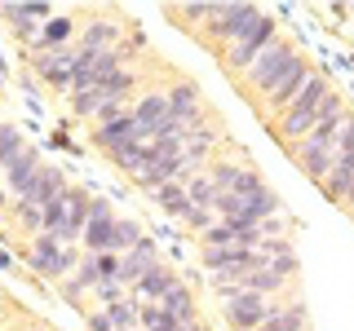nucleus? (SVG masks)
Here are the masks:
<instances>
[{
  "mask_svg": "<svg viewBox=\"0 0 354 331\" xmlns=\"http://www.w3.org/2000/svg\"><path fill=\"white\" fill-rule=\"evenodd\" d=\"M142 239H147V234H142V225H138V221H124V217H120V225H115V243H120V257H124V252H133V248H138Z\"/></svg>",
  "mask_w": 354,
  "mask_h": 331,
  "instance_id": "nucleus-29",
  "label": "nucleus"
},
{
  "mask_svg": "<svg viewBox=\"0 0 354 331\" xmlns=\"http://www.w3.org/2000/svg\"><path fill=\"white\" fill-rule=\"evenodd\" d=\"M62 203H66V221H62L58 230H53V239L71 248L75 239H84V225H88V208H93V194L80 190V185H66Z\"/></svg>",
  "mask_w": 354,
  "mask_h": 331,
  "instance_id": "nucleus-8",
  "label": "nucleus"
},
{
  "mask_svg": "<svg viewBox=\"0 0 354 331\" xmlns=\"http://www.w3.org/2000/svg\"><path fill=\"white\" fill-rule=\"evenodd\" d=\"M266 252L261 248H221V252H204V270L208 274H252L266 270Z\"/></svg>",
  "mask_w": 354,
  "mask_h": 331,
  "instance_id": "nucleus-7",
  "label": "nucleus"
},
{
  "mask_svg": "<svg viewBox=\"0 0 354 331\" xmlns=\"http://www.w3.org/2000/svg\"><path fill=\"white\" fill-rule=\"evenodd\" d=\"M14 217H18V225L27 230L31 239H36V234H44V212H40L36 203H31V199H18V203H14Z\"/></svg>",
  "mask_w": 354,
  "mask_h": 331,
  "instance_id": "nucleus-27",
  "label": "nucleus"
},
{
  "mask_svg": "<svg viewBox=\"0 0 354 331\" xmlns=\"http://www.w3.org/2000/svg\"><path fill=\"white\" fill-rule=\"evenodd\" d=\"M142 331H182V323H173L160 305H142Z\"/></svg>",
  "mask_w": 354,
  "mask_h": 331,
  "instance_id": "nucleus-28",
  "label": "nucleus"
},
{
  "mask_svg": "<svg viewBox=\"0 0 354 331\" xmlns=\"http://www.w3.org/2000/svg\"><path fill=\"white\" fill-rule=\"evenodd\" d=\"M257 18H261V9L257 5H213V18H208V40H217V44H235L243 40L252 27H257Z\"/></svg>",
  "mask_w": 354,
  "mask_h": 331,
  "instance_id": "nucleus-3",
  "label": "nucleus"
},
{
  "mask_svg": "<svg viewBox=\"0 0 354 331\" xmlns=\"http://www.w3.org/2000/svg\"><path fill=\"white\" fill-rule=\"evenodd\" d=\"M155 203H160V212H164V217H177V221H186V212H191V194H186V185H182V181L160 185V190H155Z\"/></svg>",
  "mask_w": 354,
  "mask_h": 331,
  "instance_id": "nucleus-21",
  "label": "nucleus"
},
{
  "mask_svg": "<svg viewBox=\"0 0 354 331\" xmlns=\"http://www.w3.org/2000/svg\"><path fill=\"white\" fill-rule=\"evenodd\" d=\"M27 265L36 274H44V279H62L66 270H75V252L66 248V243H58L53 234H36L31 239V248H27Z\"/></svg>",
  "mask_w": 354,
  "mask_h": 331,
  "instance_id": "nucleus-5",
  "label": "nucleus"
},
{
  "mask_svg": "<svg viewBox=\"0 0 354 331\" xmlns=\"http://www.w3.org/2000/svg\"><path fill=\"white\" fill-rule=\"evenodd\" d=\"M71 31H75V18H71V14H53V18L40 27V36H36V49H40V53L71 49Z\"/></svg>",
  "mask_w": 354,
  "mask_h": 331,
  "instance_id": "nucleus-15",
  "label": "nucleus"
},
{
  "mask_svg": "<svg viewBox=\"0 0 354 331\" xmlns=\"http://www.w3.org/2000/svg\"><path fill=\"white\" fill-rule=\"evenodd\" d=\"M169 115L182 119V124H195V119H204V97H199V88L191 80H177L169 88Z\"/></svg>",
  "mask_w": 354,
  "mask_h": 331,
  "instance_id": "nucleus-12",
  "label": "nucleus"
},
{
  "mask_svg": "<svg viewBox=\"0 0 354 331\" xmlns=\"http://www.w3.org/2000/svg\"><path fill=\"white\" fill-rule=\"evenodd\" d=\"M49 18H53V5H44V0H36V5H0V22H9L14 36L22 40H36V27H44Z\"/></svg>",
  "mask_w": 354,
  "mask_h": 331,
  "instance_id": "nucleus-10",
  "label": "nucleus"
},
{
  "mask_svg": "<svg viewBox=\"0 0 354 331\" xmlns=\"http://www.w3.org/2000/svg\"><path fill=\"white\" fill-rule=\"evenodd\" d=\"M310 327V314H306V305L301 301H292V305H283V309H274L270 318L257 327V331H306Z\"/></svg>",
  "mask_w": 354,
  "mask_h": 331,
  "instance_id": "nucleus-20",
  "label": "nucleus"
},
{
  "mask_svg": "<svg viewBox=\"0 0 354 331\" xmlns=\"http://www.w3.org/2000/svg\"><path fill=\"white\" fill-rule=\"evenodd\" d=\"M186 194H191V208H217V199H221V190L213 185L208 168H204V172H195L191 181H186Z\"/></svg>",
  "mask_w": 354,
  "mask_h": 331,
  "instance_id": "nucleus-23",
  "label": "nucleus"
},
{
  "mask_svg": "<svg viewBox=\"0 0 354 331\" xmlns=\"http://www.w3.org/2000/svg\"><path fill=\"white\" fill-rule=\"evenodd\" d=\"M350 203H354V194H350Z\"/></svg>",
  "mask_w": 354,
  "mask_h": 331,
  "instance_id": "nucleus-35",
  "label": "nucleus"
},
{
  "mask_svg": "<svg viewBox=\"0 0 354 331\" xmlns=\"http://www.w3.org/2000/svg\"><path fill=\"white\" fill-rule=\"evenodd\" d=\"M243 168H248V163H239V159H213V163H208V177H213V185H217L221 194H230L239 185Z\"/></svg>",
  "mask_w": 354,
  "mask_h": 331,
  "instance_id": "nucleus-22",
  "label": "nucleus"
},
{
  "mask_svg": "<svg viewBox=\"0 0 354 331\" xmlns=\"http://www.w3.org/2000/svg\"><path fill=\"white\" fill-rule=\"evenodd\" d=\"M177 14H182V22H191V27H208V18H213V5H182Z\"/></svg>",
  "mask_w": 354,
  "mask_h": 331,
  "instance_id": "nucleus-31",
  "label": "nucleus"
},
{
  "mask_svg": "<svg viewBox=\"0 0 354 331\" xmlns=\"http://www.w3.org/2000/svg\"><path fill=\"white\" fill-rule=\"evenodd\" d=\"M328 80L324 75H315L306 88H301V97H297L292 106L283 110L279 119H274V137L279 141H288V146H297V141H306L310 132H315V124H319V110H324V102H328Z\"/></svg>",
  "mask_w": 354,
  "mask_h": 331,
  "instance_id": "nucleus-1",
  "label": "nucleus"
},
{
  "mask_svg": "<svg viewBox=\"0 0 354 331\" xmlns=\"http://www.w3.org/2000/svg\"><path fill=\"white\" fill-rule=\"evenodd\" d=\"M22 150H27V141H22V132H18L14 124H0V168H9V163H14Z\"/></svg>",
  "mask_w": 354,
  "mask_h": 331,
  "instance_id": "nucleus-26",
  "label": "nucleus"
},
{
  "mask_svg": "<svg viewBox=\"0 0 354 331\" xmlns=\"http://www.w3.org/2000/svg\"><path fill=\"white\" fill-rule=\"evenodd\" d=\"M182 331H208V327L204 323H191V327H182Z\"/></svg>",
  "mask_w": 354,
  "mask_h": 331,
  "instance_id": "nucleus-34",
  "label": "nucleus"
},
{
  "mask_svg": "<svg viewBox=\"0 0 354 331\" xmlns=\"http://www.w3.org/2000/svg\"><path fill=\"white\" fill-rule=\"evenodd\" d=\"M40 172H44L40 154H36V146H27V150H22L18 159H14V163H9V168H5V181H9V190H14L18 199H27L31 190H36Z\"/></svg>",
  "mask_w": 354,
  "mask_h": 331,
  "instance_id": "nucleus-11",
  "label": "nucleus"
},
{
  "mask_svg": "<svg viewBox=\"0 0 354 331\" xmlns=\"http://www.w3.org/2000/svg\"><path fill=\"white\" fill-rule=\"evenodd\" d=\"M283 287H288V279H283V274H274L270 265L248 274V292H252V296H266V301H270V296H274V292H283Z\"/></svg>",
  "mask_w": 354,
  "mask_h": 331,
  "instance_id": "nucleus-24",
  "label": "nucleus"
},
{
  "mask_svg": "<svg viewBox=\"0 0 354 331\" xmlns=\"http://www.w3.org/2000/svg\"><path fill=\"white\" fill-rule=\"evenodd\" d=\"M177 283H182V279H177V274L169 270V265L160 261V265H155V270L147 274V279H142L138 287H133V301H138V305H160V301L173 292Z\"/></svg>",
  "mask_w": 354,
  "mask_h": 331,
  "instance_id": "nucleus-13",
  "label": "nucleus"
},
{
  "mask_svg": "<svg viewBox=\"0 0 354 331\" xmlns=\"http://www.w3.org/2000/svg\"><path fill=\"white\" fill-rule=\"evenodd\" d=\"M115 40H120V22L115 18H93V22H84L80 27V49L84 53H106V49H115Z\"/></svg>",
  "mask_w": 354,
  "mask_h": 331,
  "instance_id": "nucleus-14",
  "label": "nucleus"
},
{
  "mask_svg": "<svg viewBox=\"0 0 354 331\" xmlns=\"http://www.w3.org/2000/svg\"><path fill=\"white\" fill-rule=\"evenodd\" d=\"M301 62V53H297V44H288V40H274L270 49L261 53L257 62L243 71V84H252V88H261V93H270L279 80H288L292 75V66Z\"/></svg>",
  "mask_w": 354,
  "mask_h": 331,
  "instance_id": "nucleus-2",
  "label": "nucleus"
},
{
  "mask_svg": "<svg viewBox=\"0 0 354 331\" xmlns=\"http://www.w3.org/2000/svg\"><path fill=\"white\" fill-rule=\"evenodd\" d=\"M62 190H66V177H62V168H49V163H44V172H40L36 190H31L27 199H31V203H36L40 212H44L49 203H58V199H62Z\"/></svg>",
  "mask_w": 354,
  "mask_h": 331,
  "instance_id": "nucleus-19",
  "label": "nucleus"
},
{
  "mask_svg": "<svg viewBox=\"0 0 354 331\" xmlns=\"http://www.w3.org/2000/svg\"><path fill=\"white\" fill-rule=\"evenodd\" d=\"M274 40H279V27H274V18H270V14H261V18H257V27H252L248 36L235 40L226 53H221V58H226V71H239V75H243V71H248V66L257 62L266 49H270Z\"/></svg>",
  "mask_w": 354,
  "mask_h": 331,
  "instance_id": "nucleus-4",
  "label": "nucleus"
},
{
  "mask_svg": "<svg viewBox=\"0 0 354 331\" xmlns=\"http://www.w3.org/2000/svg\"><path fill=\"white\" fill-rule=\"evenodd\" d=\"M270 314H274V305L266 301V296H252V292L221 301V318H226V327H230V331H257Z\"/></svg>",
  "mask_w": 354,
  "mask_h": 331,
  "instance_id": "nucleus-6",
  "label": "nucleus"
},
{
  "mask_svg": "<svg viewBox=\"0 0 354 331\" xmlns=\"http://www.w3.org/2000/svg\"><path fill=\"white\" fill-rule=\"evenodd\" d=\"M88 331H115V323H111L106 309H88Z\"/></svg>",
  "mask_w": 354,
  "mask_h": 331,
  "instance_id": "nucleus-33",
  "label": "nucleus"
},
{
  "mask_svg": "<svg viewBox=\"0 0 354 331\" xmlns=\"http://www.w3.org/2000/svg\"><path fill=\"white\" fill-rule=\"evenodd\" d=\"M160 309H164V314L173 318V323H182V327L199 323V318H195V292H191V287H186V283H177L173 292H169V296H164V301H160Z\"/></svg>",
  "mask_w": 354,
  "mask_h": 331,
  "instance_id": "nucleus-18",
  "label": "nucleus"
},
{
  "mask_svg": "<svg viewBox=\"0 0 354 331\" xmlns=\"http://www.w3.org/2000/svg\"><path fill=\"white\" fill-rule=\"evenodd\" d=\"M133 119H138L147 132H155L169 119V93H142L138 102H133Z\"/></svg>",
  "mask_w": 354,
  "mask_h": 331,
  "instance_id": "nucleus-17",
  "label": "nucleus"
},
{
  "mask_svg": "<svg viewBox=\"0 0 354 331\" xmlns=\"http://www.w3.org/2000/svg\"><path fill=\"white\" fill-rule=\"evenodd\" d=\"M354 150V115L341 124V137H337V154H350Z\"/></svg>",
  "mask_w": 354,
  "mask_h": 331,
  "instance_id": "nucleus-32",
  "label": "nucleus"
},
{
  "mask_svg": "<svg viewBox=\"0 0 354 331\" xmlns=\"http://www.w3.org/2000/svg\"><path fill=\"white\" fill-rule=\"evenodd\" d=\"M292 159H297V168H301L310 181H328V172H332V163H337V150H315V146H292Z\"/></svg>",
  "mask_w": 354,
  "mask_h": 331,
  "instance_id": "nucleus-16",
  "label": "nucleus"
},
{
  "mask_svg": "<svg viewBox=\"0 0 354 331\" xmlns=\"http://www.w3.org/2000/svg\"><path fill=\"white\" fill-rule=\"evenodd\" d=\"M106 314H111V323H115V331H142V305L133 301V296L120 301V305H111Z\"/></svg>",
  "mask_w": 354,
  "mask_h": 331,
  "instance_id": "nucleus-25",
  "label": "nucleus"
},
{
  "mask_svg": "<svg viewBox=\"0 0 354 331\" xmlns=\"http://www.w3.org/2000/svg\"><path fill=\"white\" fill-rule=\"evenodd\" d=\"M310 80H315V71H310V62L301 58V62L292 66V75H288V80H279V84L270 88V93H266V102H261V110H266V115H270V119H279L283 110L292 106L297 97H301V88H306Z\"/></svg>",
  "mask_w": 354,
  "mask_h": 331,
  "instance_id": "nucleus-9",
  "label": "nucleus"
},
{
  "mask_svg": "<svg viewBox=\"0 0 354 331\" xmlns=\"http://www.w3.org/2000/svg\"><path fill=\"white\" fill-rule=\"evenodd\" d=\"M182 225H186V230H195V234L204 239L208 230L217 225V212H213V208H191V212H186V221H182Z\"/></svg>",
  "mask_w": 354,
  "mask_h": 331,
  "instance_id": "nucleus-30",
  "label": "nucleus"
}]
</instances>
